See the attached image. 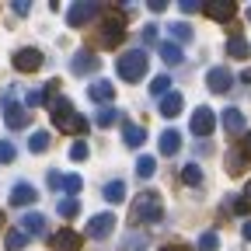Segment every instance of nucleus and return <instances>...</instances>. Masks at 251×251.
Masks as SVG:
<instances>
[{"label": "nucleus", "instance_id": "c85d7f7f", "mask_svg": "<svg viewBox=\"0 0 251 251\" xmlns=\"http://www.w3.org/2000/svg\"><path fill=\"white\" fill-rule=\"evenodd\" d=\"M80 188H84L80 175H63V192H67L70 199H77V196H80Z\"/></svg>", "mask_w": 251, "mask_h": 251}, {"label": "nucleus", "instance_id": "8fccbe9b", "mask_svg": "<svg viewBox=\"0 0 251 251\" xmlns=\"http://www.w3.org/2000/svg\"><path fill=\"white\" fill-rule=\"evenodd\" d=\"M248 21H251V7H248Z\"/></svg>", "mask_w": 251, "mask_h": 251}, {"label": "nucleus", "instance_id": "c756f323", "mask_svg": "<svg viewBox=\"0 0 251 251\" xmlns=\"http://www.w3.org/2000/svg\"><path fill=\"white\" fill-rule=\"evenodd\" d=\"M244 164H248V157H244L241 150H230V153H227V171H230V175H241Z\"/></svg>", "mask_w": 251, "mask_h": 251}, {"label": "nucleus", "instance_id": "393cba45", "mask_svg": "<svg viewBox=\"0 0 251 251\" xmlns=\"http://www.w3.org/2000/svg\"><path fill=\"white\" fill-rule=\"evenodd\" d=\"M157 49H161V59L168 63V67H178V63H181V46H175V42H161Z\"/></svg>", "mask_w": 251, "mask_h": 251}, {"label": "nucleus", "instance_id": "09e8293b", "mask_svg": "<svg viewBox=\"0 0 251 251\" xmlns=\"http://www.w3.org/2000/svg\"><path fill=\"white\" fill-rule=\"evenodd\" d=\"M0 230H4V209H0Z\"/></svg>", "mask_w": 251, "mask_h": 251}, {"label": "nucleus", "instance_id": "473e14b6", "mask_svg": "<svg viewBox=\"0 0 251 251\" xmlns=\"http://www.w3.org/2000/svg\"><path fill=\"white\" fill-rule=\"evenodd\" d=\"M153 171H157V161H153L150 153H143L140 161H136V175H140V178H150Z\"/></svg>", "mask_w": 251, "mask_h": 251}, {"label": "nucleus", "instance_id": "bb28decb", "mask_svg": "<svg viewBox=\"0 0 251 251\" xmlns=\"http://www.w3.org/2000/svg\"><path fill=\"white\" fill-rule=\"evenodd\" d=\"M168 31H171L175 46H178V42H192V25H185V21H175V25H171Z\"/></svg>", "mask_w": 251, "mask_h": 251}, {"label": "nucleus", "instance_id": "2f4dec72", "mask_svg": "<svg viewBox=\"0 0 251 251\" xmlns=\"http://www.w3.org/2000/svg\"><path fill=\"white\" fill-rule=\"evenodd\" d=\"M56 213H59V216H67V220H70V216H77V213H80V199H70V196H67V199H59Z\"/></svg>", "mask_w": 251, "mask_h": 251}, {"label": "nucleus", "instance_id": "6e6552de", "mask_svg": "<svg viewBox=\"0 0 251 251\" xmlns=\"http://www.w3.org/2000/svg\"><path fill=\"white\" fill-rule=\"evenodd\" d=\"M101 67V59L94 56L91 49H80V52H74V59H70V70L77 74V77H87V74H94Z\"/></svg>", "mask_w": 251, "mask_h": 251}, {"label": "nucleus", "instance_id": "de8ad7c7", "mask_svg": "<svg viewBox=\"0 0 251 251\" xmlns=\"http://www.w3.org/2000/svg\"><path fill=\"white\" fill-rule=\"evenodd\" d=\"M241 80H248V84H251V70H244V74H241Z\"/></svg>", "mask_w": 251, "mask_h": 251}, {"label": "nucleus", "instance_id": "4468645a", "mask_svg": "<svg viewBox=\"0 0 251 251\" xmlns=\"http://www.w3.org/2000/svg\"><path fill=\"white\" fill-rule=\"evenodd\" d=\"M87 98H91V101H98V105H108V101L115 98V87H112V80H91V87H87Z\"/></svg>", "mask_w": 251, "mask_h": 251}, {"label": "nucleus", "instance_id": "a211bd4d", "mask_svg": "<svg viewBox=\"0 0 251 251\" xmlns=\"http://www.w3.org/2000/svg\"><path fill=\"white\" fill-rule=\"evenodd\" d=\"M224 129H227L230 136L244 133V115H241V108H227V112H224Z\"/></svg>", "mask_w": 251, "mask_h": 251}, {"label": "nucleus", "instance_id": "aec40b11", "mask_svg": "<svg viewBox=\"0 0 251 251\" xmlns=\"http://www.w3.org/2000/svg\"><path fill=\"white\" fill-rule=\"evenodd\" d=\"M122 140H126V147H140V143L147 140V129H143V126L126 122V126H122Z\"/></svg>", "mask_w": 251, "mask_h": 251}, {"label": "nucleus", "instance_id": "f3484780", "mask_svg": "<svg viewBox=\"0 0 251 251\" xmlns=\"http://www.w3.org/2000/svg\"><path fill=\"white\" fill-rule=\"evenodd\" d=\"M178 147H181V133H178V129H164V133H161V153H164V157H175Z\"/></svg>", "mask_w": 251, "mask_h": 251}, {"label": "nucleus", "instance_id": "20e7f679", "mask_svg": "<svg viewBox=\"0 0 251 251\" xmlns=\"http://www.w3.org/2000/svg\"><path fill=\"white\" fill-rule=\"evenodd\" d=\"M126 35V11H105V21H101V42L105 49H115Z\"/></svg>", "mask_w": 251, "mask_h": 251}, {"label": "nucleus", "instance_id": "f704fd0d", "mask_svg": "<svg viewBox=\"0 0 251 251\" xmlns=\"http://www.w3.org/2000/svg\"><path fill=\"white\" fill-rule=\"evenodd\" d=\"M87 143L84 140H77V143H70V161H87Z\"/></svg>", "mask_w": 251, "mask_h": 251}, {"label": "nucleus", "instance_id": "2eb2a0df", "mask_svg": "<svg viewBox=\"0 0 251 251\" xmlns=\"http://www.w3.org/2000/svg\"><path fill=\"white\" fill-rule=\"evenodd\" d=\"M11 206H31L35 202V188H31L28 181H18L14 188H11V199H7Z\"/></svg>", "mask_w": 251, "mask_h": 251}, {"label": "nucleus", "instance_id": "1a4fd4ad", "mask_svg": "<svg viewBox=\"0 0 251 251\" xmlns=\"http://www.w3.org/2000/svg\"><path fill=\"white\" fill-rule=\"evenodd\" d=\"M188 126H192V133L196 136H209L213 129H216V115H213V108H196L192 112V122H188Z\"/></svg>", "mask_w": 251, "mask_h": 251}, {"label": "nucleus", "instance_id": "39448f33", "mask_svg": "<svg viewBox=\"0 0 251 251\" xmlns=\"http://www.w3.org/2000/svg\"><path fill=\"white\" fill-rule=\"evenodd\" d=\"M101 14V4L98 0H84V4H74L70 11H67V25H74V28H80V25H87V21H94Z\"/></svg>", "mask_w": 251, "mask_h": 251}, {"label": "nucleus", "instance_id": "6ab92c4d", "mask_svg": "<svg viewBox=\"0 0 251 251\" xmlns=\"http://www.w3.org/2000/svg\"><path fill=\"white\" fill-rule=\"evenodd\" d=\"M181 105H185V101H181V94L171 91V94H164V98H161V115H164V119H175V115L181 112Z\"/></svg>", "mask_w": 251, "mask_h": 251}, {"label": "nucleus", "instance_id": "cd10ccee", "mask_svg": "<svg viewBox=\"0 0 251 251\" xmlns=\"http://www.w3.org/2000/svg\"><path fill=\"white\" fill-rule=\"evenodd\" d=\"M28 150H31V153H46V150H49V133H46V129L31 133V140H28Z\"/></svg>", "mask_w": 251, "mask_h": 251}, {"label": "nucleus", "instance_id": "79ce46f5", "mask_svg": "<svg viewBox=\"0 0 251 251\" xmlns=\"http://www.w3.org/2000/svg\"><path fill=\"white\" fill-rule=\"evenodd\" d=\"M241 153H244V157H248V161H251V129L244 133V147H241Z\"/></svg>", "mask_w": 251, "mask_h": 251}, {"label": "nucleus", "instance_id": "ddd939ff", "mask_svg": "<svg viewBox=\"0 0 251 251\" xmlns=\"http://www.w3.org/2000/svg\"><path fill=\"white\" fill-rule=\"evenodd\" d=\"M202 14L209 21H230L237 14V4H230V0H213V4H202Z\"/></svg>", "mask_w": 251, "mask_h": 251}, {"label": "nucleus", "instance_id": "e433bc0d", "mask_svg": "<svg viewBox=\"0 0 251 251\" xmlns=\"http://www.w3.org/2000/svg\"><path fill=\"white\" fill-rule=\"evenodd\" d=\"M227 209H234L237 216H244V213H248V199H244V196H230V202H227Z\"/></svg>", "mask_w": 251, "mask_h": 251}, {"label": "nucleus", "instance_id": "c9c22d12", "mask_svg": "<svg viewBox=\"0 0 251 251\" xmlns=\"http://www.w3.org/2000/svg\"><path fill=\"white\" fill-rule=\"evenodd\" d=\"M14 153H18V150H14L11 140H0V164H11V161H14Z\"/></svg>", "mask_w": 251, "mask_h": 251}, {"label": "nucleus", "instance_id": "4c0bfd02", "mask_svg": "<svg viewBox=\"0 0 251 251\" xmlns=\"http://www.w3.org/2000/svg\"><path fill=\"white\" fill-rule=\"evenodd\" d=\"M181 14H196V11H202V0H181Z\"/></svg>", "mask_w": 251, "mask_h": 251}, {"label": "nucleus", "instance_id": "f8f14e48", "mask_svg": "<svg viewBox=\"0 0 251 251\" xmlns=\"http://www.w3.org/2000/svg\"><path fill=\"white\" fill-rule=\"evenodd\" d=\"M230 84H234V74H230L227 67H213V70L206 74V87H209V91H216V94H227V91H230Z\"/></svg>", "mask_w": 251, "mask_h": 251}, {"label": "nucleus", "instance_id": "9d476101", "mask_svg": "<svg viewBox=\"0 0 251 251\" xmlns=\"http://www.w3.org/2000/svg\"><path fill=\"white\" fill-rule=\"evenodd\" d=\"M115 230V213H98V216H91V224H87V237L94 241H101Z\"/></svg>", "mask_w": 251, "mask_h": 251}, {"label": "nucleus", "instance_id": "5701e85b", "mask_svg": "<svg viewBox=\"0 0 251 251\" xmlns=\"http://www.w3.org/2000/svg\"><path fill=\"white\" fill-rule=\"evenodd\" d=\"M122 199H126V181H119V178H115V181H108V185H105V202L119 206Z\"/></svg>", "mask_w": 251, "mask_h": 251}, {"label": "nucleus", "instance_id": "4be33fe9", "mask_svg": "<svg viewBox=\"0 0 251 251\" xmlns=\"http://www.w3.org/2000/svg\"><path fill=\"white\" fill-rule=\"evenodd\" d=\"M28 234L21 230V227H14V230H7V237H4V244H7V251H25L28 248Z\"/></svg>", "mask_w": 251, "mask_h": 251}, {"label": "nucleus", "instance_id": "a878e982", "mask_svg": "<svg viewBox=\"0 0 251 251\" xmlns=\"http://www.w3.org/2000/svg\"><path fill=\"white\" fill-rule=\"evenodd\" d=\"M227 52H230L234 59H248V52H251V46H248V39H244V35H234V39L227 42Z\"/></svg>", "mask_w": 251, "mask_h": 251}, {"label": "nucleus", "instance_id": "72a5a7b5", "mask_svg": "<svg viewBox=\"0 0 251 251\" xmlns=\"http://www.w3.org/2000/svg\"><path fill=\"white\" fill-rule=\"evenodd\" d=\"M220 248V237H216V230H206L202 237H199V251H216Z\"/></svg>", "mask_w": 251, "mask_h": 251}, {"label": "nucleus", "instance_id": "ea45409f", "mask_svg": "<svg viewBox=\"0 0 251 251\" xmlns=\"http://www.w3.org/2000/svg\"><path fill=\"white\" fill-rule=\"evenodd\" d=\"M28 11H31V4H28V0H14V14H21V18H25Z\"/></svg>", "mask_w": 251, "mask_h": 251}, {"label": "nucleus", "instance_id": "412c9836", "mask_svg": "<svg viewBox=\"0 0 251 251\" xmlns=\"http://www.w3.org/2000/svg\"><path fill=\"white\" fill-rule=\"evenodd\" d=\"M119 108H112V105H101L98 108V115H94V126H98V129H108V126H115L119 122Z\"/></svg>", "mask_w": 251, "mask_h": 251}, {"label": "nucleus", "instance_id": "9b49d317", "mask_svg": "<svg viewBox=\"0 0 251 251\" xmlns=\"http://www.w3.org/2000/svg\"><path fill=\"white\" fill-rule=\"evenodd\" d=\"M28 108L25 105H18L14 98H7L4 101V122H7V129H21V126H28Z\"/></svg>", "mask_w": 251, "mask_h": 251}, {"label": "nucleus", "instance_id": "f03ea898", "mask_svg": "<svg viewBox=\"0 0 251 251\" xmlns=\"http://www.w3.org/2000/svg\"><path fill=\"white\" fill-rule=\"evenodd\" d=\"M52 122H56L59 133H87V122L74 112L70 98H56L52 101Z\"/></svg>", "mask_w": 251, "mask_h": 251}, {"label": "nucleus", "instance_id": "a18cd8bd", "mask_svg": "<svg viewBox=\"0 0 251 251\" xmlns=\"http://www.w3.org/2000/svg\"><path fill=\"white\" fill-rule=\"evenodd\" d=\"M161 251H185L181 244H168V248H161Z\"/></svg>", "mask_w": 251, "mask_h": 251}, {"label": "nucleus", "instance_id": "7c9ffc66", "mask_svg": "<svg viewBox=\"0 0 251 251\" xmlns=\"http://www.w3.org/2000/svg\"><path fill=\"white\" fill-rule=\"evenodd\" d=\"M181 181L185 185H202V168L199 164H185L181 168Z\"/></svg>", "mask_w": 251, "mask_h": 251}, {"label": "nucleus", "instance_id": "b1692460", "mask_svg": "<svg viewBox=\"0 0 251 251\" xmlns=\"http://www.w3.org/2000/svg\"><path fill=\"white\" fill-rule=\"evenodd\" d=\"M150 94H153L157 101H161L164 94H171V77H168V74H157V77L150 80Z\"/></svg>", "mask_w": 251, "mask_h": 251}, {"label": "nucleus", "instance_id": "0eeeda50", "mask_svg": "<svg viewBox=\"0 0 251 251\" xmlns=\"http://www.w3.org/2000/svg\"><path fill=\"white\" fill-rule=\"evenodd\" d=\"M52 251H80V234L74 227H59L52 237H49Z\"/></svg>", "mask_w": 251, "mask_h": 251}, {"label": "nucleus", "instance_id": "c03bdc74", "mask_svg": "<svg viewBox=\"0 0 251 251\" xmlns=\"http://www.w3.org/2000/svg\"><path fill=\"white\" fill-rule=\"evenodd\" d=\"M241 234H244V241H251V220H248V224L241 227Z\"/></svg>", "mask_w": 251, "mask_h": 251}, {"label": "nucleus", "instance_id": "49530a36", "mask_svg": "<svg viewBox=\"0 0 251 251\" xmlns=\"http://www.w3.org/2000/svg\"><path fill=\"white\" fill-rule=\"evenodd\" d=\"M244 199H248V202H251V181H248V185H244Z\"/></svg>", "mask_w": 251, "mask_h": 251}, {"label": "nucleus", "instance_id": "37998d69", "mask_svg": "<svg viewBox=\"0 0 251 251\" xmlns=\"http://www.w3.org/2000/svg\"><path fill=\"white\" fill-rule=\"evenodd\" d=\"M49 188H63V175L52 171V175H49Z\"/></svg>", "mask_w": 251, "mask_h": 251}, {"label": "nucleus", "instance_id": "423d86ee", "mask_svg": "<svg viewBox=\"0 0 251 251\" xmlns=\"http://www.w3.org/2000/svg\"><path fill=\"white\" fill-rule=\"evenodd\" d=\"M42 59H46L42 49H31V46H28V49H18L11 63H14V70H18V74H35V70L42 67Z\"/></svg>", "mask_w": 251, "mask_h": 251}, {"label": "nucleus", "instance_id": "7ed1b4c3", "mask_svg": "<svg viewBox=\"0 0 251 251\" xmlns=\"http://www.w3.org/2000/svg\"><path fill=\"white\" fill-rule=\"evenodd\" d=\"M161 216H164V202L157 192H140L133 199V220L136 224H157Z\"/></svg>", "mask_w": 251, "mask_h": 251}, {"label": "nucleus", "instance_id": "f257e3e1", "mask_svg": "<svg viewBox=\"0 0 251 251\" xmlns=\"http://www.w3.org/2000/svg\"><path fill=\"white\" fill-rule=\"evenodd\" d=\"M147 67H150L147 49H129V52H122V56L115 59V70H119V77H122L126 84H136V80H143Z\"/></svg>", "mask_w": 251, "mask_h": 251}, {"label": "nucleus", "instance_id": "a19ab883", "mask_svg": "<svg viewBox=\"0 0 251 251\" xmlns=\"http://www.w3.org/2000/svg\"><path fill=\"white\" fill-rule=\"evenodd\" d=\"M147 7H150L153 14H164V7H168V4H164V0H150V4H147Z\"/></svg>", "mask_w": 251, "mask_h": 251}, {"label": "nucleus", "instance_id": "dca6fc26", "mask_svg": "<svg viewBox=\"0 0 251 251\" xmlns=\"http://www.w3.org/2000/svg\"><path fill=\"white\" fill-rule=\"evenodd\" d=\"M21 230H25L28 237H42V234H46V216H42V213H28V216L21 220Z\"/></svg>", "mask_w": 251, "mask_h": 251}, {"label": "nucleus", "instance_id": "58836bf2", "mask_svg": "<svg viewBox=\"0 0 251 251\" xmlns=\"http://www.w3.org/2000/svg\"><path fill=\"white\" fill-rule=\"evenodd\" d=\"M143 42H147V46H153V42H157V28H153V25H147V28H143Z\"/></svg>", "mask_w": 251, "mask_h": 251}]
</instances>
